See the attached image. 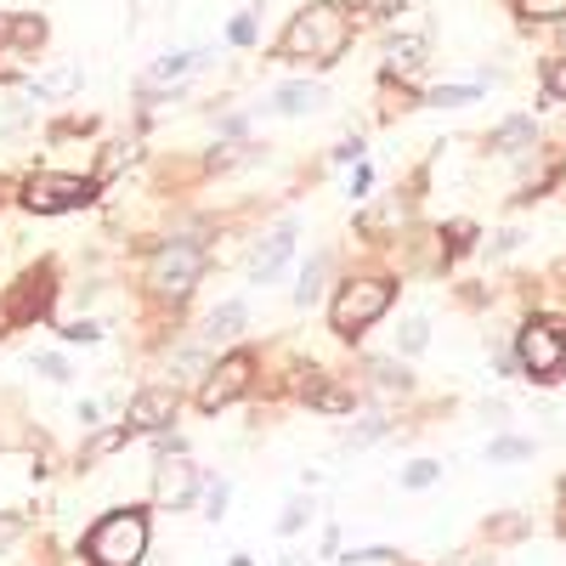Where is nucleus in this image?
I'll list each match as a JSON object with an SVG mask.
<instances>
[{
    "mask_svg": "<svg viewBox=\"0 0 566 566\" xmlns=\"http://www.w3.org/2000/svg\"><path fill=\"white\" fill-rule=\"evenodd\" d=\"M205 272H210V221H193L181 232H165L148 250V261H142V295L176 312L199 295Z\"/></svg>",
    "mask_w": 566,
    "mask_h": 566,
    "instance_id": "f257e3e1",
    "label": "nucleus"
},
{
    "mask_svg": "<svg viewBox=\"0 0 566 566\" xmlns=\"http://www.w3.org/2000/svg\"><path fill=\"white\" fill-rule=\"evenodd\" d=\"M352 45V12L340 0H312L290 18V29L277 34L272 57L277 63H312V69H335Z\"/></svg>",
    "mask_w": 566,
    "mask_h": 566,
    "instance_id": "f03ea898",
    "label": "nucleus"
},
{
    "mask_svg": "<svg viewBox=\"0 0 566 566\" xmlns=\"http://www.w3.org/2000/svg\"><path fill=\"white\" fill-rule=\"evenodd\" d=\"M148 544H154V522H148V510H136V504L97 515V527L80 538L91 566H142L148 560Z\"/></svg>",
    "mask_w": 566,
    "mask_h": 566,
    "instance_id": "7ed1b4c3",
    "label": "nucleus"
},
{
    "mask_svg": "<svg viewBox=\"0 0 566 566\" xmlns=\"http://www.w3.org/2000/svg\"><path fill=\"white\" fill-rule=\"evenodd\" d=\"M391 301H397V277H386V272L346 277L335 290V301H328V328H335L340 340H357L391 312Z\"/></svg>",
    "mask_w": 566,
    "mask_h": 566,
    "instance_id": "20e7f679",
    "label": "nucleus"
},
{
    "mask_svg": "<svg viewBox=\"0 0 566 566\" xmlns=\"http://www.w3.org/2000/svg\"><path fill=\"white\" fill-rule=\"evenodd\" d=\"M97 193H103V181L80 176V170H29L18 181V205L29 216H69V210H85Z\"/></svg>",
    "mask_w": 566,
    "mask_h": 566,
    "instance_id": "39448f33",
    "label": "nucleus"
},
{
    "mask_svg": "<svg viewBox=\"0 0 566 566\" xmlns=\"http://www.w3.org/2000/svg\"><path fill=\"white\" fill-rule=\"evenodd\" d=\"M255 368H261V357L250 352V346H232V352H221L216 363H210V374L193 386V408L199 413H221V408H232L250 386H255Z\"/></svg>",
    "mask_w": 566,
    "mask_h": 566,
    "instance_id": "423d86ee",
    "label": "nucleus"
},
{
    "mask_svg": "<svg viewBox=\"0 0 566 566\" xmlns=\"http://www.w3.org/2000/svg\"><path fill=\"white\" fill-rule=\"evenodd\" d=\"M515 357L533 380H560L566 368V323L560 317H533L515 328Z\"/></svg>",
    "mask_w": 566,
    "mask_h": 566,
    "instance_id": "0eeeda50",
    "label": "nucleus"
},
{
    "mask_svg": "<svg viewBox=\"0 0 566 566\" xmlns=\"http://www.w3.org/2000/svg\"><path fill=\"white\" fill-rule=\"evenodd\" d=\"M52 295H57V266L40 261L34 272L18 277V290L0 295V317H7L12 328H23V323H34V317H52Z\"/></svg>",
    "mask_w": 566,
    "mask_h": 566,
    "instance_id": "6e6552de",
    "label": "nucleus"
},
{
    "mask_svg": "<svg viewBox=\"0 0 566 566\" xmlns=\"http://www.w3.org/2000/svg\"><path fill=\"white\" fill-rule=\"evenodd\" d=\"M199 476L205 470L187 453H159V464H154V510H187L199 499Z\"/></svg>",
    "mask_w": 566,
    "mask_h": 566,
    "instance_id": "1a4fd4ad",
    "label": "nucleus"
},
{
    "mask_svg": "<svg viewBox=\"0 0 566 566\" xmlns=\"http://www.w3.org/2000/svg\"><path fill=\"white\" fill-rule=\"evenodd\" d=\"M295 244H301V227H295V221H277V227H266L261 239H255V250H250V261H244V277L266 290V283H272L283 266L295 261Z\"/></svg>",
    "mask_w": 566,
    "mask_h": 566,
    "instance_id": "9d476101",
    "label": "nucleus"
},
{
    "mask_svg": "<svg viewBox=\"0 0 566 566\" xmlns=\"http://www.w3.org/2000/svg\"><path fill=\"white\" fill-rule=\"evenodd\" d=\"M176 408H181V391L165 386V380H154V386H136V391H130L125 419L136 424L142 437H154V431H165V424L176 419Z\"/></svg>",
    "mask_w": 566,
    "mask_h": 566,
    "instance_id": "9b49d317",
    "label": "nucleus"
},
{
    "mask_svg": "<svg viewBox=\"0 0 566 566\" xmlns=\"http://www.w3.org/2000/svg\"><path fill=\"white\" fill-rule=\"evenodd\" d=\"M244 328H250V306H244V301H221V306L205 312V328H199L193 340L210 346V352H221V346H239Z\"/></svg>",
    "mask_w": 566,
    "mask_h": 566,
    "instance_id": "f8f14e48",
    "label": "nucleus"
},
{
    "mask_svg": "<svg viewBox=\"0 0 566 566\" xmlns=\"http://www.w3.org/2000/svg\"><path fill=\"white\" fill-rule=\"evenodd\" d=\"M210 363H216V352H210V346H199V340L170 346V352H165V386L193 391V386L205 380V374H210Z\"/></svg>",
    "mask_w": 566,
    "mask_h": 566,
    "instance_id": "ddd939ff",
    "label": "nucleus"
},
{
    "mask_svg": "<svg viewBox=\"0 0 566 566\" xmlns=\"http://www.w3.org/2000/svg\"><path fill=\"white\" fill-rule=\"evenodd\" d=\"M328 103V91L317 85V80H290V85H277L272 91V103H266V114H283V119H301V114H317Z\"/></svg>",
    "mask_w": 566,
    "mask_h": 566,
    "instance_id": "4468645a",
    "label": "nucleus"
},
{
    "mask_svg": "<svg viewBox=\"0 0 566 566\" xmlns=\"http://www.w3.org/2000/svg\"><path fill=\"white\" fill-rule=\"evenodd\" d=\"M210 57H216L210 45H193V52H165V57H154V63H148V74H142V85H148V91H165V85H176L181 74L205 69Z\"/></svg>",
    "mask_w": 566,
    "mask_h": 566,
    "instance_id": "2eb2a0df",
    "label": "nucleus"
},
{
    "mask_svg": "<svg viewBox=\"0 0 566 566\" xmlns=\"http://www.w3.org/2000/svg\"><path fill=\"white\" fill-rule=\"evenodd\" d=\"M136 437H142V431H136L130 419H119V424H97V431H85V442H80V464H103V459L125 453Z\"/></svg>",
    "mask_w": 566,
    "mask_h": 566,
    "instance_id": "dca6fc26",
    "label": "nucleus"
},
{
    "mask_svg": "<svg viewBox=\"0 0 566 566\" xmlns=\"http://www.w3.org/2000/svg\"><path fill=\"white\" fill-rule=\"evenodd\" d=\"M424 52H431V40H424V34H397L386 45V80H413L424 69Z\"/></svg>",
    "mask_w": 566,
    "mask_h": 566,
    "instance_id": "f3484780",
    "label": "nucleus"
},
{
    "mask_svg": "<svg viewBox=\"0 0 566 566\" xmlns=\"http://www.w3.org/2000/svg\"><path fill=\"white\" fill-rule=\"evenodd\" d=\"M328 272H335V255H328V250H317V255L301 266V283H295V306H301V312H312V306L323 301V290H328Z\"/></svg>",
    "mask_w": 566,
    "mask_h": 566,
    "instance_id": "a211bd4d",
    "label": "nucleus"
},
{
    "mask_svg": "<svg viewBox=\"0 0 566 566\" xmlns=\"http://www.w3.org/2000/svg\"><path fill=\"white\" fill-rule=\"evenodd\" d=\"M7 40H12V57L40 52V45H45V18H40V12H18V18H7Z\"/></svg>",
    "mask_w": 566,
    "mask_h": 566,
    "instance_id": "6ab92c4d",
    "label": "nucleus"
},
{
    "mask_svg": "<svg viewBox=\"0 0 566 566\" xmlns=\"http://www.w3.org/2000/svg\"><path fill=\"white\" fill-rule=\"evenodd\" d=\"M493 154H527L533 148V119L527 114H515V119H504L499 130H493V142H488Z\"/></svg>",
    "mask_w": 566,
    "mask_h": 566,
    "instance_id": "aec40b11",
    "label": "nucleus"
},
{
    "mask_svg": "<svg viewBox=\"0 0 566 566\" xmlns=\"http://www.w3.org/2000/svg\"><path fill=\"white\" fill-rule=\"evenodd\" d=\"M130 159H136V142H103V159H97V170H91V176H97V181L108 187V181H114V176H119Z\"/></svg>",
    "mask_w": 566,
    "mask_h": 566,
    "instance_id": "412c9836",
    "label": "nucleus"
},
{
    "mask_svg": "<svg viewBox=\"0 0 566 566\" xmlns=\"http://www.w3.org/2000/svg\"><path fill=\"white\" fill-rule=\"evenodd\" d=\"M227 499H232V482L227 476H199V504H205L210 522H221V515H227Z\"/></svg>",
    "mask_w": 566,
    "mask_h": 566,
    "instance_id": "4be33fe9",
    "label": "nucleus"
},
{
    "mask_svg": "<svg viewBox=\"0 0 566 566\" xmlns=\"http://www.w3.org/2000/svg\"><path fill=\"white\" fill-rule=\"evenodd\" d=\"M57 335H63L69 346H97V340H103V323H97V317H57Z\"/></svg>",
    "mask_w": 566,
    "mask_h": 566,
    "instance_id": "5701e85b",
    "label": "nucleus"
},
{
    "mask_svg": "<svg viewBox=\"0 0 566 566\" xmlns=\"http://www.w3.org/2000/svg\"><path fill=\"white\" fill-rule=\"evenodd\" d=\"M368 386H374V391H386V397H391V391L402 397L413 380H408V374H402L397 363H368Z\"/></svg>",
    "mask_w": 566,
    "mask_h": 566,
    "instance_id": "b1692460",
    "label": "nucleus"
},
{
    "mask_svg": "<svg viewBox=\"0 0 566 566\" xmlns=\"http://www.w3.org/2000/svg\"><path fill=\"white\" fill-rule=\"evenodd\" d=\"M29 538V515L23 510H0V555H12Z\"/></svg>",
    "mask_w": 566,
    "mask_h": 566,
    "instance_id": "393cba45",
    "label": "nucleus"
},
{
    "mask_svg": "<svg viewBox=\"0 0 566 566\" xmlns=\"http://www.w3.org/2000/svg\"><path fill=\"white\" fill-rule=\"evenodd\" d=\"M386 431H391L386 413H363V419L352 424V431H346V448H368V442H380Z\"/></svg>",
    "mask_w": 566,
    "mask_h": 566,
    "instance_id": "a878e982",
    "label": "nucleus"
},
{
    "mask_svg": "<svg viewBox=\"0 0 566 566\" xmlns=\"http://www.w3.org/2000/svg\"><path fill=\"white\" fill-rule=\"evenodd\" d=\"M29 363H34V374H45L52 386H69V380H74V368H69V357H63V352H34Z\"/></svg>",
    "mask_w": 566,
    "mask_h": 566,
    "instance_id": "bb28decb",
    "label": "nucleus"
},
{
    "mask_svg": "<svg viewBox=\"0 0 566 566\" xmlns=\"http://www.w3.org/2000/svg\"><path fill=\"white\" fill-rule=\"evenodd\" d=\"M424 346H431V323H424V317H408L402 335H397V352H402V357H419Z\"/></svg>",
    "mask_w": 566,
    "mask_h": 566,
    "instance_id": "cd10ccee",
    "label": "nucleus"
},
{
    "mask_svg": "<svg viewBox=\"0 0 566 566\" xmlns=\"http://www.w3.org/2000/svg\"><path fill=\"white\" fill-rule=\"evenodd\" d=\"M515 12L527 23H560L566 18V0H515Z\"/></svg>",
    "mask_w": 566,
    "mask_h": 566,
    "instance_id": "c85d7f7f",
    "label": "nucleus"
},
{
    "mask_svg": "<svg viewBox=\"0 0 566 566\" xmlns=\"http://www.w3.org/2000/svg\"><path fill=\"white\" fill-rule=\"evenodd\" d=\"M437 476H442V464H437V459H413V464L402 470V488H408V493H424Z\"/></svg>",
    "mask_w": 566,
    "mask_h": 566,
    "instance_id": "c756f323",
    "label": "nucleus"
},
{
    "mask_svg": "<svg viewBox=\"0 0 566 566\" xmlns=\"http://www.w3.org/2000/svg\"><path fill=\"white\" fill-rule=\"evenodd\" d=\"M306 522H312V499H290V504H283V515H277V533L295 538Z\"/></svg>",
    "mask_w": 566,
    "mask_h": 566,
    "instance_id": "7c9ffc66",
    "label": "nucleus"
},
{
    "mask_svg": "<svg viewBox=\"0 0 566 566\" xmlns=\"http://www.w3.org/2000/svg\"><path fill=\"white\" fill-rule=\"evenodd\" d=\"M476 97H482L476 85H437L424 103H437V108H464V103H476Z\"/></svg>",
    "mask_w": 566,
    "mask_h": 566,
    "instance_id": "2f4dec72",
    "label": "nucleus"
},
{
    "mask_svg": "<svg viewBox=\"0 0 566 566\" xmlns=\"http://www.w3.org/2000/svg\"><path fill=\"white\" fill-rule=\"evenodd\" d=\"M340 7H346V12H357V18H391V12L402 7V0H340Z\"/></svg>",
    "mask_w": 566,
    "mask_h": 566,
    "instance_id": "473e14b6",
    "label": "nucleus"
},
{
    "mask_svg": "<svg viewBox=\"0 0 566 566\" xmlns=\"http://www.w3.org/2000/svg\"><path fill=\"white\" fill-rule=\"evenodd\" d=\"M340 560H346V566H374V560H397V549H386V544H368V549H346Z\"/></svg>",
    "mask_w": 566,
    "mask_h": 566,
    "instance_id": "72a5a7b5",
    "label": "nucleus"
},
{
    "mask_svg": "<svg viewBox=\"0 0 566 566\" xmlns=\"http://www.w3.org/2000/svg\"><path fill=\"white\" fill-rule=\"evenodd\" d=\"M527 453H533V442H522V437H499L488 448V459H527Z\"/></svg>",
    "mask_w": 566,
    "mask_h": 566,
    "instance_id": "f704fd0d",
    "label": "nucleus"
},
{
    "mask_svg": "<svg viewBox=\"0 0 566 566\" xmlns=\"http://www.w3.org/2000/svg\"><path fill=\"white\" fill-rule=\"evenodd\" d=\"M227 40H232V45H255V18H250V12H239V18L227 23Z\"/></svg>",
    "mask_w": 566,
    "mask_h": 566,
    "instance_id": "c9c22d12",
    "label": "nucleus"
},
{
    "mask_svg": "<svg viewBox=\"0 0 566 566\" xmlns=\"http://www.w3.org/2000/svg\"><path fill=\"white\" fill-rule=\"evenodd\" d=\"M544 91H549V97H566V57H549V69H544Z\"/></svg>",
    "mask_w": 566,
    "mask_h": 566,
    "instance_id": "e433bc0d",
    "label": "nucleus"
},
{
    "mask_svg": "<svg viewBox=\"0 0 566 566\" xmlns=\"http://www.w3.org/2000/svg\"><path fill=\"white\" fill-rule=\"evenodd\" d=\"M335 165H363V136H346V142H335Z\"/></svg>",
    "mask_w": 566,
    "mask_h": 566,
    "instance_id": "4c0bfd02",
    "label": "nucleus"
},
{
    "mask_svg": "<svg viewBox=\"0 0 566 566\" xmlns=\"http://www.w3.org/2000/svg\"><path fill=\"white\" fill-rule=\"evenodd\" d=\"M80 431H97V424H103V402H80Z\"/></svg>",
    "mask_w": 566,
    "mask_h": 566,
    "instance_id": "58836bf2",
    "label": "nucleus"
},
{
    "mask_svg": "<svg viewBox=\"0 0 566 566\" xmlns=\"http://www.w3.org/2000/svg\"><path fill=\"white\" fill-rule=\"evenodd\" d=\"M515 244H522V232H499V239H493V255H510Z\"/></svg>",
    "mask_w": 566,
    "mask_h": 566,
    "instance_id": "ea45409f",
    "label": "nucleus"
},
{
    "mask_svg": "<svg viewBox=\"0 0 566 566\" xmlns=\"http://www.w3.org/2000/svg\"><path fill=\"white\" fill-rule=\"evenodd\" d=\"M368 181H374V170H368V165H357V176H352V193H357V199L368 193Z\"/></svg>",
    "mask_w": 566,
    "mask_h": 566,
    "instance_id": "a19ab883",
    "label": "nucleus"
}]
</instances>
